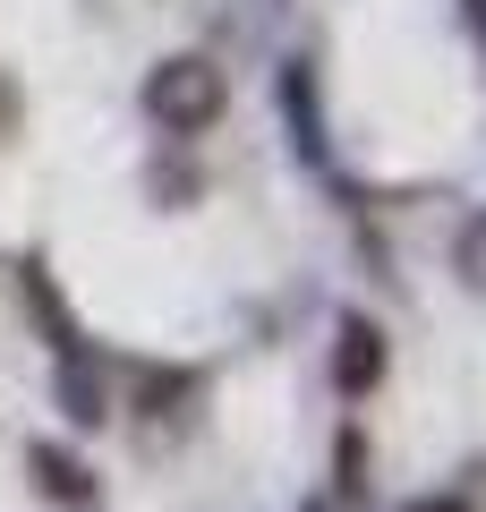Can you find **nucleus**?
<instances>
[{"instance_id": "f257e3e1", "label": "nucleus", "mask_w": 486, "mask_h": 512, "mask_svg": "<svg viewBox=\"0 0 486 512\" xmlns=\"http://www.w3.org/2000/svg\"><path fill=\"white\" fill-rule=\"evenodd\" d=\"M222 103H231V86H222V69L197 60V52L162 60V69L145 77V120H154L162 137H205V128L222 120Z\"/></svg>"}, {"instance_id": "f03ea898", "label": "nucleus", "mask_w": 486, "mask_h": 512, "mask_svg": "<svg viewBox=\"0 0 486 512\" xmlns=\"http://www.w3.org/2000/svg\"><path fill=\"white\" fill-rule=\"evenodd\" d=\"M333 384H342V402H359V393L384 384V325L376 316H342V333H333Z\"/></svg>"}, {"instance_id": "7ed1b4c3", "label": "nucleus", "mask_w": 486, "mask_h": 512, "mask_svg": "<svg viewBox=\"0 0 486 512\" xmlns=\"http://www.w3.org/2000/svg\"><path fill=\"white\" fill-rule=\"evenodd\" d=\"M26 470H35V487L52 495V504H69V512H86L94 495H103V487H94V470L69 453V444H26Z\"/></svg>"}, {"instance_id": "20e7f679", "label": "nucleus", "mask_w": 486, "mask_h": 512, "mask_svg": "<svg viewBox=\"0 0 486 512\" xmlns=\"http://www.w3.org/2000/svg\"><path fill=\"white\" fill-rule=\"evenodd\" d=\"M18 291H26V308L43 316V333H52L60 359H86V342H77V316H69V299L52 291V265H43V256H26V265H18Z\"/></svg>"}, {"instance_id": "39448f33", "label": "nucleus", "mask_w": 486, "mask_h": 512, "mask_svg": "<svg viewBox=\"0 0 486 512\" xmlns=\"http://www.w3.org/2000/svg\"><path fill=\"white\" fill-rule=\"evenodd\" d=\"M282 111H290V128H299V146L324 163V111H316V69H307V60L282 69Z\"/></svg>"}, {"instance_id": "423d86ee", "label": "nucleus", "mask_w": 486, "mask_h": 512, "mask_svg": "<svg viewBox=\"0 0 486 512\" xmlns=\"http://www.w3.org/2000/svg\"><path fill=\"white\" fill-rule=\"evenodd\" d=\"M60 410H69V427L111 419V393H103V376H86V359H60Z\"/></svg>"}, {"instance_id": "0eeeda50", "label": "nucleus", "mask_w": 486, "mask_h": 512, "mask_svg": "<svg viewBox=\"0 0 486 512\" xmlns=\"http://www.w3.org/2000/svg\"><path fill=\"white\" fill-rule=\"evenodd\" d=\"M333 495H367V444H359V427H342V478H333Z\"/></svg>"}, {"instance_id": "6e6552de", "label": "nucleus", "mask_w": 486, "mask_h": 512, "mask_svg": "<svg viewBox=\"0 0 486 512\" xmlns=\"http://www.w3.org/2000/svg\"><path fill=\"white\" fill-rule=\"evenodd\" d=\"M410 512H469V495H418Z\"/></svg>"}, {"instance_id": "1a4fd4ad", "label": "nucleus", "mask_w": 486, "mask_h": 512, "mask_svg": "<svg viewBox=\"0 0 486 512\" xmlns=\"http://www.w3.org/2000/svg\"><path fill=\"white\" fill-rule=\"evenodd\" d=\"M307 512H333V504H307Z\"/></svg>"}]
</instances>
